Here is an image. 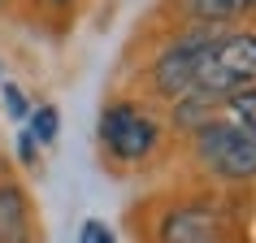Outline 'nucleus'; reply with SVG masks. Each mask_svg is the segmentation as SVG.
I'll return each mask as SVG.
<instances>
[{
  "mask_svg": "<svg viewBox=\"0 0 256 243\" xmlns=\"http://www.w3.org/2000/svg\"><path fill=\"white\" fill-rule=\"evenodd\" d=\"M0 4H9V0H0Z\"/></svg>",
  "mask_w": 256,
  "mask_h": 243,
  "instance_id": "14",
  "label": "nucleus"
},
{
  "mask_svg": "<svg viewBox=\"0 0 256 243\" xmlns=\"http://www.w3.org/2000/svg\"><path fill=\"white\" fill-rule=\"evenodd\" d=\"M222 108H226L230 122H239V126H248L256 135V82L252 87H239V92H230L226 100H222Z\"/></svg>",
  "mask_w": 256,
  "mask_h": 243,
  "instance_id": "8",
  "label": "nucleus"
},
{
  "mask_svg": "<svg viewBox=\"0 0 256 243\" xmlns=\"http://www.w3.org/2000/svg\"><path fill=\"white\" fill-rule=\"evenodd\" d=\"M256 82V30H217L196 74V92L213 96L217 104L239 87Z\"/></svg>",
  "mask_w": 256,
  "mask_h": 243,
  "instance_id": "4",
  "label": "nucleus"
},
{
  "mask_svg": "<svg viewBox=\"0 0 256 243\" xmlns=\"http://www.w3.org/2000/svg\"><path fill=\"white\" fill-rule=\"evenodd\" d=\"M182 18H187V26L226 30L230 22L256 18V0H182Z\"/></svg>",
  "mask_w": 256,
  "mask_h": 243,
  "instance_id": "7",
  "label": "nucleus"
},
{
  "mask_svg": "<svg viewBox=\"0 0 256 243\" xmlns=\"http://www.w3.org/2000/svg\"><path fill=\"white\" fill-rule=\"evenodd\" d=\"M56 130H61V113H56V104H40L35 113H30V139H35L40 148L52 144Z\"/></svg>",
  "mask_w": 256,
  "mask_h": 243,
  "instance_id": "9",
  "label": "nucleus"
},
{
  "mask_svg": "<svg viewBox=\"0 0 256 243\" xmlns=\"http://www.w3.org/2000/svg\"><path fill=\"white\" fill-rule=\"evenodd\" d=\"M156 243H230V226L208 204H170L156 222Z\"/></svg>",
  "mask_w": 256,
  "mask_h": 243,
  "instance_id": "5",
  "label": "nucleus"
},
{
  "mask_svg": "<svg viewBox=\"0 0 256 243\" xmlns=\"http://www.w3.org/2000/svg\"><path fill=\"white\" fill-rule=\"evenodd\" d=\"M0 243H35L30 196L14 178H0Z\"/></svg>",
  "mask_w": 256,
  "mask_h": 243,
  "instance_id": "6",
  "label": "nucleus"
},
{
  "mask_svg": "<svg viewBox=\"0 0 256 243\" xmlns=\"http://www.w3.org/2000/svg\"><path fill=\"white\" fill-rule=\"evenodd\" d=\"M213 40H217L213 26H187V30H178L174 40L152 56L148 74H144V78H148V92L156 96V100H165V104H174V100L191 96V92H196L200 61H204V52H208V44H213Z\"/></svg>",
  "mask_w": 256,
  "mask_h": 243,
  "instance_id": "2",
  "label": "nucleus"
},
{
  "mask_svg": "<svg viewBox=\"0 0 256 243\" xmlns=\"http://www.w3.org/2000/svg\"><path fill=\"white\" fill-rule=\"evenodd\" d=\"M0 100H4V113H9L14 122L30 118V104H26V96L18 92V82H4V87H0Z\"/></svg>",
  "mask_w": 256,
  "mask_h": 243,
  "instance_id": "10",
  "label": "nucleus"
},
{
  "mask_svg": "<svg viewBox=\"0 0 256 243\" xmlns=\"http://www.w3.org/2000/svg\"><path fill=\"white\" fill-rule=\"evenodd\" d=\"M18 161H22V165H35V161H40V144L30 139V130L18 135Z\"/></svg>",
  "mask_w": 256,
  "mask_h": 243,
  "instance_id": "12",
  "label": "nucleus"
},
{
  "mask_svg": "<svg viewBox=\"0 0 256 243\" xmlns=\"http://www.w3.org/2000/svg\"><path fill=\"white\" fill-rule=\"evenodd\" d=\"M40 4H48V9H66V4H74V0H40Z\"/></svg>",
  "mask_w": 256,
  "mask_h": 243,
  "instance_id": "13",
  "label": "nucleus"
},
{
  "mask_svg": "<svg viewBox=\"0 0 256 243\" xmlns=\"http://www.w3.org/2000/svg\"><path fill=\"white\" fill-rule=\"evenodd\" d=\"M100 144L118 165H144L161 144V118L144 100H113L100 108Z\"/></svg>",
  "mask_w": 256,
  "mask_h": 243,
  "instance_id": "3",
  "label": "nucleus"
},
{
  "mask_svg": "<svg viewBox=\"0 0 256 243\" xmlns=\"http://www.w3.org/2000/svg\"><path fill=\"white\" fill-rule=\"evenodd\" d=\"M78 243H118V239H113V230H108L104 222H100V217H92V222H82Z\"/></svg>",
  "mask_w": 256,
  "mask_h": 243,
  "instance_id": "11",
  "label": "nucleus"
},
{
  "mask_svg": "<svg viewBox=\"0 0 256 243\" xmlns=\"http://www.w3.org/2000/svg\"><path fill=\"white\" fill-rule=\"evenodd\" d=\"M191 152L222 182H256V135L222 113L191 130Z\"/></svg>",
  "mask_w": 256,
  "mask_h": 243,
  "instance_id": "1",
  "label": "nucleus"
}]
</instances>
